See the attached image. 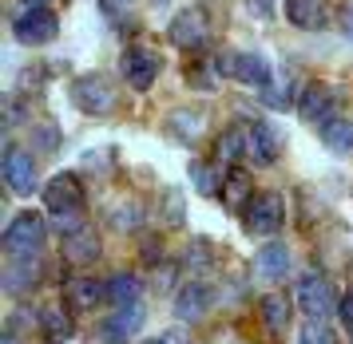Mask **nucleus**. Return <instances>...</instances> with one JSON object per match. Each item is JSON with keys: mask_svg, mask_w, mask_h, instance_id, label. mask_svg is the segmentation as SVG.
<instances>
[{"mask_svg": "<svg viewBox=\"0 0 353 344\" xmlns=\"http://www.w3.org/2000/svg\"><path fill=\"white\" fill-rule=\"evenodd\" d=\"M167 36H171V44L183 47V52H194V47H203V44H207V36H210V16H207V8H199V4L183 8V12L171 20Z\"/></svg>", "mask_w": 353, "mask_h": 344, "instance_id": "obj_7", "label": "nucleus"}, {"mask_svg": "<svg viewBox=\"0 0 353 344\" xmlns=\"http://www.w3.org/2000/svg\"><path fill=\"white\" fill-rule=\"evenodd\" d=\"M163 344H191V336L183 329H171V332H163Z\"/></svg>", "mask_w": 353, "mask_h": 344, "instance_id": "obj_37", "label": "nucleus"}, {"mask_svg": "<svg viewBox=\"0 0 353 344\" xmlns=\"http://www.w3.org/2000/svg\"><path fill=\"white\" fill-rule=\"evenodd\" d=\"M24 8H44V0H24Z\"/></svg>", "mask_w": 353, "mask_h": 344, "instance_id": "obj_41", "label": "nucleus"}, {"mask_svg": "<svg viewBox=\"0 0 353 344\" xmlns=\"http://www.w3.org/2000/svg\"><path fill=\"white\" fill-rule=\"evenodd\" d=\"M207 131V111L203 107H175L167 115V135L179 142H199V135Z\"/></svg>", "mask_w": 353, "mask_h": 344, "instance_id": "obj_13", "label": "nucleus"}, {"mask_svg": "<svg viewBox=\"0 0 353 344\" xmlns=\"http://www.w3.org/2000/svg\"><path fill=\"white\" fill-rule=\"evenodd\" d=\"M0 344H20V341H17V325H4V336H0Z\"/></svg>", "mask_w": 353, "mask_h": 344, "instance_id": "obj_40", "label": "nucleus"}, {"mask_svg": "<svg viewBox=\"0 0 353 344\" xmlns=\"http://www.w3.org/2000/svg\"><path fill=\"white\" fill-rule=\"evenodd\" d=\"M254 273L262 281H282L290 273V250L282 241H270V246H262L254 257Z\"/></svg>", "mask_w": 353, "mask_h": 344, "instance_id": "obj_18", "label": "nucleus"}, {"mask_svg": "<svg viewBox=\"0 0 353 344\" xmlns=\"http://www.w3.org/2000/svg\"><path fill=\"white\" fill-rule=\"evenodd\" d=\"M99 4H103V12L112 16H123V12H131V4H135V0H99Z\"/></svg>", "mask_w": 353, "mask_h": 344, "instance_id": "obj_35", "label": "nucleus"}, {"mask_svg": "<svg viewBox=\"0 0 353 344\" xmlns=\"http://www.w3.org/2000/svg\"><path fill=\"white\" fill-rule=\"evenodd\" d=\"M175 277H179V266H171V261H159L155 266V293H171L175 289Z\"/></svg>", "mask_w": 353, "mask_h": 344, "instance_id": "obj_33", "label": "nucleus"}, {"mask_svg": "<svg viewBox=\"0 0 353 344\" xmlns=\"http://www.w3.org/2000/svg\"><path fill=\"white\" fill-rule=\"evenodd\" d=\"M36 325H40V336L48 344H68L76 336V321H72V313H68L64 305L40 309V313H36Z\"/></svg>", "mask_w": 353, "mask_h": 344, "instance_id": "obj_14", "label": "nucleus"}, {"mask_svg": "<svg viewBox=\"0 0 353 344\" xmlns=\"http://www.w3.org/2000/svg\"><path fill=\"white\" fill-rule=\"evenodd\" d=\"M298 309L305 313V321H325L337 309L334 285L325 281L321 273H305L302 281H298Z\"/></svg>", "mask_w": 353, "mask_h": 344, "instance_id": "obj_5", "label": "nucleus"}, {"mask_svg": "<svg viewBox=\"0 0 353 344\" xmlns=\"http://www.w3.org/2000/svg\"><path fill=\"white\" fill-rule=\"evenodd\" d=\"M163 218H167V226H183L187 222V194L179 186L163 190Z\"/></svg>", "mask_w": 353, "mask_h": 344, "instance_id": "obj_29", "label": "nucleus"}, {"mask_svg": "<svg viewBox=\"0 0 353 344\" xmlns=\"http://www.w3.org/2000/svg\"><path fill=\"white\" fill-rule=\"evenodd\" d=\"M108 222H112L115 230H123V234H131V230H139V226H143V206L135 202V198L112 202V206H108Z\"/></svg>", "mask_w": 353, "mask_h": 344, "instance_id": "obj_24", "label": "nucleus"}, {"mask_svg": "<svg viewBox=\"0 0 353 344\" xmlns=\"http://www.w3.org/2000/svg\"><path fill=\"white\" fill-rule=\"evenodd\" d=\"M36 281H40V269L28 266V257H8V266H4V293H8V297L32 293Z\"/></svg>", "mask_w": 353, "mask_h": 344, "instance_id": "obj_19", "label": "nucleus"}, {"mask_svg": "<svg viewBox=\"0 0 353 344\" xmlns=\"http://www.w3.org/2000/svg\"><path fill=\"white\" fill-rule=\"evenodd\" d=\"M337 316H341V325L353 332V289H350L341 301H337Z\"/></svg>", "mask_w": 353, "mask_h": 344, "instance_id": "obj_34", "label": "nucleus"}, {"mask_svg": "<svg viewBox=\"0 0 353 344\" xmlns=\"http://www.w3.org/2000/svg\"><path fill=\"white\" fill-rule=\"evenodd\" d=\"M210 261H214V253H210V241H207V237H199L191 250H187V257H183V269H194V273H203V269H210Z\"/></svg>", "mask_w": 353, "mask_h": 344, "instance_id": "obj_31", "label": "nucleus"}, {"mask_svg": "<svg viewBox=\"0 0 353 344\" xmlns=\"http://www.w3.org/2000/svg\"><path fill=\"white\" fill-rule=\"evenodd\" d=\"M155 4H167V0H155Z\"/></svg>", "mask_w": 353, "mask_h": 344, "instance_id": "obj_43", "label": "nucleus"}, {"mask_svg": "<svg viewBox=\"0 0 353 344\" xmlns=\"http://www.w3.org/2000/svg\"><path fill=\"white\" fill-rule=\"evenodd\" d=\"M4 186L12 190V194H32L36 186V162L28 151H20V147H8L4 151Z\"/></svg>", "mask_w": 353, "mask_h": 344, "instance_id": "obj_11", "label": "nucleus"}, {"mask_svg": "<svg viewBox=\"0 0 353 344\" xmlns=\"http://www.w3.org/2000/svg\"><path fill=\"white\" fill-rule=\"evenodd\" d=\"M298 115H302V123H310V127L334 123V115H337V92L330 87V83H321V79L305 83L302 99H298Z\"/></svg>", "mask_w": 353, "mask_h": 344, "instance_id": "obj_6", "label": "nucleus"}, {"mask_svg": "<svg viewBox=\"0 0 353 344\" xmlns=\"http://www.w3.org/2000/svg\"><path fill=\"white\" fill-rule=\"evenodd\" d=\"M103 297H108V281H96V277H76V281L68 285V301L80 313H92Z\"/></svg>", "mask_w": 353, "mask_h": 344, "instance_id": "obj_20", "label": "nucleus"}, {"mask_svg": "<svg viewBox=\"0 0 353 344\" xmlns=\"http://www.w3.org/2000/svg\"><path fill=\"white\" fill-rule=\"evenodd\" d=\"M99 253H103V246H99V234L92 226H83V230H76L72 237H64V261L68 266H92Z\"/></svg>", "mask_w": 353, "mask_h": 344, "instance_id": "obj_16", "label": "nucleus"}, {"mask_svg": "<svg viewBox=\"0 0 353 344\" xmlns=\"http://www.w3.org/2000/svg\"><path fill=\"white\" fill-rule=\"evenodd\" d=\"M278 155H282V135L270 123H254L246 131V158L254 166H274Z\"/></svg>", "mask_w": 353, "mask_h": 344, "instance_id": "obj_12", "label": "nucleus"}, {"mask_svg": "<svg viewBox=\"0 0 353 344\" xmlns=\"http://www.w3.org/2000/svg\"><path fill=\"white\" fill-rule=\"evenodd\" d=\"M250 174H246V166H230L226 171V178H223V206L230 210V214H246V206L254 202V194H250Z\"/></svg>", "mask_w": 353, "mask_h": 344, "instance_id": "obj_15", "label": "nucleus"}, {"mask_svg": "<svg viewBox=\"0 0 353 344\" xmlns=\"http://www.w3.org/2000/svg\"><path fill=\"white\" fill-rule=\"evenodd\" d=\"M341 32L353 40V8H341Z\"/></svg>", "mask_w": 353, "mask_h": 344, "instance_id": "obj_38", "label": "nucleus"}, {"mask_svg": "<svg viewBox=\"0 0 353 344\" xmlns=\"http://www.w3.org/2000/svg\"><path fill=\"white\" fill-rule=\"evenodd\" d=\"M207 309H210V285L207 281H187L179 289L175 313L183 321H199V316H207Z\"/></svg>", "mask_w": 353, "mask_h": 344, "instance_id": "obj_17", "label": "nucleus"}, {"mask_svg": "<svg viewBox=\"0 0 353 344\" xmlns=\"http://www.w3.org/2000/svg\"><path fill=\"white\" fill-rule=\"evenodd\" d=\"M242 226L258 237H274L286 226V202H282V194H274V190L254 194V202L246 206V214H242Z\"/></svg>", "mask_w": 353, "mask_h": 344, "instance_id": "obj_4", "label": "nucleus"}, {"mask_svg": "<svg viewBox=\"0 0 353 344\" xmlns=\"http://www.w3.org/2000/svg\"><path fill=\"white\" fill-rule=\"evenodd\" d=\"M159 72H163V56L151 44H131L123 52V79H128L135 92H147Z\"/></svg>", "mask_w": 353, "mask_h": 344, "instance_id": "obj_8", "label": "nucleus"}, {"mask_svg": "<svg viewBox=\"0 0 353 344\" xmlns=\"http://www.w3.org/2000/svg\"><path fill=\"white\" fill-rule=\"evenodd\" d=\"M191 178H194V186H199V194H207V198L223 190V178H219V171H214V166H207V162H199V158L191 162Z\"/></svg>", "mask_w": 353, "mask_h": 344, "instance_id": "obj_30", "label": "nucleus"}, {"mask_svg": "<svg viewBox=\"0 0 353 344\" xmlns=\"http://www.w3.org/2000/svg\"><path fill=\"white\" fill-rule=\"evenodd\" d=\"M72 103L83 115H112L119 107V87L103 72H88V76L72 79Z\"/></svg>", "mask_w": 353, "mask_h": 344, "instance_id": "obj_1", "label": "nucleus"}, {"mask_svg": "<svg viewBox=\"0 0 353 344\" xmlns=\"http://www.w3.org/2000/svg\"><path fill=\"white\" fill-rule=\"evenodd\" d=\"M92 344H123V336H115V332H108V329H103V336H96Z\"/></svg>", "mask_w": 353, "mask_h": 344, "instance_id": "obj_39", "label": "nucleus"}, {"mask_svg": "<svg viewBox=\"0 0 353 344\" xmlns=\"http://www.w3.org/2000/svg\"><path fill=\"white\" fill-rule=\"evenodd\" d=\"M143 321H147V313H143V305L135 301V305H115V313L108 316V321H103V329L128 341L131 332H139V329H143Z\"/></svg>", "mask_w": 353, "mask_h": 344, "instance_id": "obj_21", "label": "nucleus"}, {"mask_svg": "<svg viewBox=\"0 0 353 344\" xmlns=\"http://www.w3.org/2000/svg\"><path fill=\"white\" fill-rule=\"evenodd\" d=\"M258 309H262V325L270 332H282L290 325V297L286 293H278V289L266 293V297L258 301Z\"/></svg>", "mask_w": 353, "mask_h": 344, "instance_id": "obj_22", "label": "nucleus"}, {"mask_svg": "<svg viewBox=\"0 0 353 344\" xmlns=\"http://www.w3.org/2000/svg\"><path fill=\"white\" fill-rule=\"evenodd\" d=\"M44 234H48L44 214L24 210V214H17V218L8 222V230H4V253H8V257H36V250L44 246Z\"/></svg>", "mask_w": 353, "mask_h": 344, "instance_id": "obj_2", "label": "nucleus"}, {"mask_svg": "<svg viewBox=\"0 0 353 344\" xmlns=\"http://www.w3.org/2000/svg\"><path fill=\"white\" fill-rule=\"evenodd\" d=\"M286 20L294 28H318L321 24V0H286Z\"/></svg>", "mask_w": 353, "mask_h": 344, "instance_id": "obj_25", "label": "nucleus"}, {"mask_svg": "<svg viewBox=\"0 0 353 344\" xmlns=\"http://www.w3.org/2000/svg\"><path fill=\"white\" fill-rule=\"evenodd\" d=\"M298 344H337V332L325 325V321H305L302 336H298Z\"/></svg>", "mask_w": 353, "mask_h": 344, "instance_id": "obj_32", "label": "nucleus"}, {"mask_svg": "<svg viewBox=\"0 0 353 344\" xmlns=\"http://www.w3.org/2000/svg\"><path fill=\"white\" fill-rule=\"evenodd\" d=\"M242 4H246V8H250L254 16H262V20L274 12V0H242Z\"/></svg>", "mask_w": 353, "mask_h": 344, "instance_id": "obj_36", "label": "nucleus"}, {"mask_svg": "<svg viewBox=\"0 0 353 344\" xmlns=\"http://www.w3.org/2000/svg\"><path fill=\"white\" fill-rule=\"evenodd\" d=\"M44 206L52 214H68V210H83V186L76 174H56L48 178V186H40Z\"/></svg>", "mask_w": 353, "mask_h": 344, "instance_id": "obj_10", "label": "nucleus"}, {"mask_svg": "<svg viewBox=\"0 0 353 344\" xmlns=\"http://www.w3.org/2000/svg\"><path fill=\"white\" fill-rule=\"evenodd\" d=\"M12 28H17L20 44H48V40H56V32H60V16L52 12L48 4L44 8H24L12 20Z\"/></svg>", "mask_w": 353, "mask_h": 344, "instance_id": "obj_9", "label": "nucleus"}, {"mask_svg": "<svg viewBox=\"0 0 353 344\" xmlns=\"http://www.w3.org/2000/svg\"><path fill=\"white\" fill-rule=\"evenodd\" d=\"M321 139H325V147L337 151V155H353V123L350 119H334V123H325L321 127Z\"/></svg>", "mask_w": 353, "mask_h": 344, "instance_id": "obj_28", "label": "nucleus"}, {"mask_svg": "<svg viewBox=\"0 0 353 344\" xmlns=\"http://www.w3.org/2000/svg\"><path fill=\"white\" fill-rule=\"evenodd\" d=\"M143 344H163V336H159V341H143Z\"/></svg>", "mask_w": 353, "mask_h": 344, "instance_id": "obj_42", "label": "nucleus"}, {"mask_svg": "<svg viewBox=\"0 0 353 344\" xmlns=\"http://www.w3.org/2000/svg\"><path fill=\"white\" fill-rule=\"evenodd\" d=\"M214 67H219V76L250 83V87H258V92L274 79L270 76V60L258 56V52H223V56H214Z\"/></svg>", "mask_w": 353, "mask_h": 344, "instance_id": "obj_3", "label": "nucleus"}, {"mask_svg": "<svg viewBox=\"0 0 353 344\" xmlns=\"http://www.w3.org/2000/svg\"><path fill=\"white\" fill-rule=\"evenodd\" d=\"M214 155L223 158V162H230V166H239V158H246V131H239V127L223 131L214 139Z\"/></svg>", "mask_w": 353, "mask_h": 344, "instance_id": "obj_26", "label": "nucleus"}, {"mask_svg": "<svg viewBox=\"0 0 353 344\" xmlns=\"http://www.w3.org/2000/svg\"><path fill=\"white\" fill-rule=\"evenodd\" d=\"M258 99L266 103V107H274V111H286V107H294V79H290V72H282V76H274L262 92H258Z\"/></svg>", "mask_w": 353, "mask_h": 344, "instance_id": "obj_23", "label": "nucleus"}, {"mask_svg": "<svg viewBox=\"0 0 353 344\" xmlns=\"http://www.w3.org/2000/svg\"><path fill=\"white\" fill-rule=\"evenodd\" d=\"M108 301L112 305H135L139 301V277L135 273H112L108 277Z\"/></svg>", "mask_w": 353, "mask_h": 344, "instance_id": "obj_27", "label": "nucleus"}]
</instances>
